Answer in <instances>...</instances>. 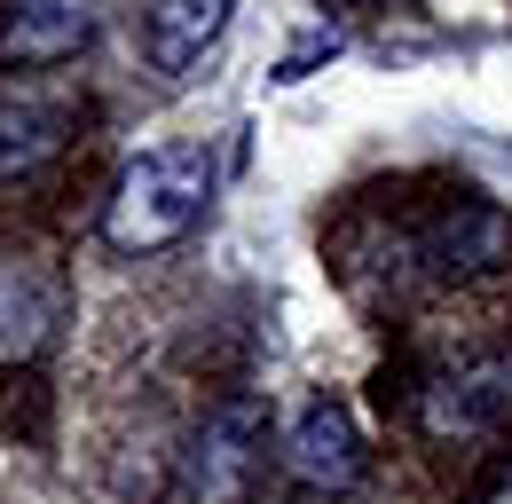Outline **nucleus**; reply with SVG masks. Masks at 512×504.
I'll return each instance as SVG.
<instances>
[{"mask_svg":"<svg viewBox=\"0 0 512 504\" xmlns=\"http://www.w3.org/2000/svg\"><path fill=\"white\" fill-rule=\"evenodd\" d=\"M64 315V284L32 260H0V363H32Z\"/></svg>","mask_w":512,"mask_h":504,"instance_id":"nucleus-7","label":"nucleus"},{"mask_svg":"<svg viewBox=\"0 0 512 504\" xmlns=\"http://www.w3.org/2000/svg\"><path fill=\"white\" fill-rule=\"evenodd\" d=\"M95 40V0H8L0 8V63L40 71V63H71Z\"/></svg>","mask_w":512,"mask_h":504,"instance_id":"nucleus-5","label":"nucleus"},{"mask_svg":"<svg viewBox=\"0 0 512 504\" xmlns=\"http://www.w3.org/2000/svg\"><path fill=\"white\" fill-rule=\"evenodd\" d=\"M268 457V402L260 394H229L197 418L190 449H182V497L190 504H245Z\"/></svg>","mask_w":512,"mask_h":504,"instance_id":"nucleus-2","label":"nucleus"},{"mask_svg":"<svg viewBox=\"0 0 512 504\" xmlns=\"http://www.w3.org/2000/svg\"><path fill=\"white\" fill-rule=\"evenodd\" d=\"M512 418V355H481L465 371H442L418 394V426L434 441H481Z\"/></svg>","mask_w":512,"mask_h":504,"instance_id":"nucleus-3","label":"nucleus"},{"mask_svg":"<svg viewBox=\"0 0 512 504\" xmlns=\"http://www.w3.org/2000/svg\"><path fill=\"white\" fill-rule=\"evenodd\" d=\"M426 268L457 276V284L505 276L512 268V213H497V205H449L442 221L426 229Z\"/></svg>","mask_w":512,"mask_h":504,"instance_id":"nucleus-6","label":"nucleus"},{"mask_svg":"<svg viewBox=\"0 0 512 504\" xmlns=\"http://www.w3.org/2000/svg\"><path fill=\"white\" fill-rule=\"evenodd\" d=\"M221 32H229V0H158L142 24V56H150V71L182 79L190 63H205Z\"/></svg>","mask_w":512,"mask_h":504,"instance_id":"nucleus-8","label":"nucleus"},{"mask_svg":"<svg viewBox=\"0 0 512 504\" xmlns=\"http://www.w3.org/2000/svg\"><path fill=\"white\" fill-rule=\"evenodd\" d=\"M205 205H213V158L197 142H166L119 174L111 205H103V237L119 252H166L205 221Z\"/></svg>","mask_w":512,"mask_h":504,"instance_id":"nucleus-1","label":"nucleus"},{"mask_svg":"<svg viewBox=\"0 0 512 504\" xmlns=\"http://www.w3.org/2000/svg\"><path fill=\"white\" fill-rule=\"evenodd\" d=\"M284 473L300 481V489H316V497H347L355 481H363V434H355V410L347 402H308L300 418H292V434H284Z\"/></svg>","mask_w":512,"mask_h":504,"instance_id":"nucleus-4","label":"nucleus"},{"mask_svg":"<svg viewBox=\"0 0 512 504\" xmlns=\"http://www.w3.org/2000/svg\"><path fill=\"white\" fill-rule=\"evenodd\" d=\"M64 134H71L64 103H48V95H8V103H0V182L48 166V158L64 150Z\"/></svg>","mask_w":512,"mask_h":504,"instance_id":"nucleus-9","label":"nucleus"}]
</instances>
